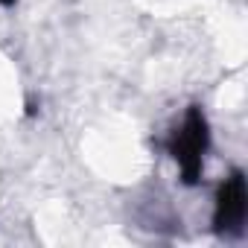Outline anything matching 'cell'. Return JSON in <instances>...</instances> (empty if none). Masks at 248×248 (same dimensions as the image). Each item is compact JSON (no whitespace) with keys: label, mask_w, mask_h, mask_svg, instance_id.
Returning <instances> with one entry per match:
<instances>
[{"label":"cell","mask_w":248,"mask_h":248,"mask_svg":"<svg viewBox=\"0 0 248 248\" xmlns=\"http://www.w3.org/2000/svg\"><path fill=\"white\" fill-rule=\"evenodd\" d=\"M0 6H3V9H15L18 0H0Z\"/></svg>","instance_id":"obj_3"},{"label":"cell","mask_w":248,"mask_h":248,"mask_svg":"<svg viewBox=\"0 0 248 248\" xmlns=\"http://www.w3.org/2000/svg\"><path fill=\"white\" fill-rule=\"evenodd\" d=\"M245 219H248V184H245V172L242 170H231L219 181V187H216L210 225H213L216 236L233 239V236H242Z\"/></svg>","instance_id":"obj_2"},{"label":"cell","mask_w":248,"mask_h":248,"mask_svg":"<svg viewBox=\"0 0 248 248\" xmlns=\"http://www.w3.org/2000/svg\"><path fill=\"white\" fill-rule=\"evenodd\" d=\"M207 152H210V120L202 105H190L167 138V155L172 158L181 184L187 187L202 184Z\"/></svg>","instance_id":"obj_1"}]
</instances>
